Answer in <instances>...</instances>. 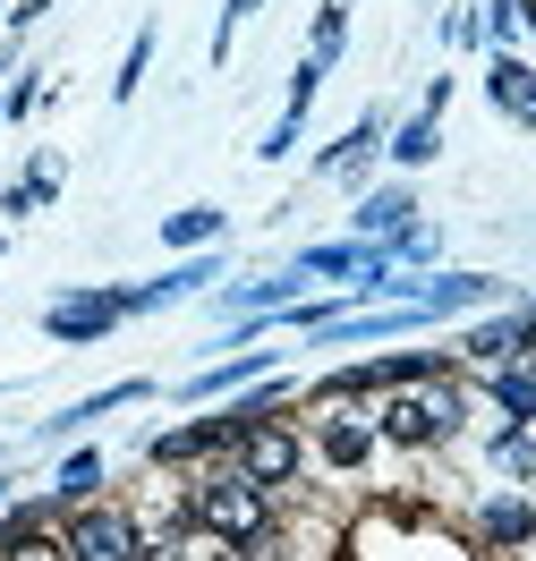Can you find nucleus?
I'll return each mask as SVG.
<instances>
[{
	"label": "nucleus",
	"mask_w": 536,
	"mask_h": 561,
	"mask_svg": "<svg viewBox=\"0 0 536 561\" xmlns=\"http://www.w3.org/2000/svg\"><path fill=\"white\" fill-rule=\"evenodd\" d=\"M298 280H350V273H366V247L357 239H332V247H298V264H289Z\"/></svg>",
	"instance_id": "nucleus-19"
},
{
	"label": "nucleus",
	"mask_w": 536,
	"mask_h": 561,
	"mask_svg": "<svg viewBox=\"0 0 536 561\" xmlns=\"http://www.w3.org/2000/svg\"><path fill=\"white\" fill-rule=\"evenodd\" d=\"M375 434H384V451H452L468 434V383L434 375L409 391H375Z\"/></svg>",
	"instance_id": "nucleus-1"
},
{
	"label": "nucleus",
	"mask_w": 536,
	"mask_h": 561,
	"mask_svg": "<svg viewBox=\"0 0 536 561\" xmlns=\"http://www.w3.org/2000/svg\"><path fill=\"white\" fill-rule=\"evenodd\" d=\"M375 153H384V111H366L341 145H323V153H316V179H350V187H357V179L375 171Z\"/></svg>",
	"instance_id": "nucleus-11"
},
{
	"label": "nucleus",
	"mask_w": 536,
	"mask_h": 561,
	"mask_svg": "<svg viewBox=\"0 0 536 561\" xmlns=\"http://www.w3.org/2000/svg\"><path fill=\"white\" fill-rule=\"evenodd\" d=\"M434 153H443V119H434V111H409L400 128H384V162H392V171H426Z\"/></svg>",
	"instance_id": "nucleus-12"
},
{
	"label": "nucleus",
	"mask_w": 536,
	"mask_h": 561,
	"mask_svg": "<svg viewBox=\"0 0 536 561\" xmlns=\"http://www.w3.org/2000/svg\"><path fill=\"white\" fill-rule=\"evenodd\" d=\"M350 9H357V0H323V9H316V26H307V60H316V69H341V43H350Z\"/></svg>",
	"instance_id": "nucleus-20"
},
{
	"label": "nucleus",
	"mask_w": 536,
	"mask_h": 561,
	"mask_svg": "<svg viewBox=\"0 0 536 561\" xmlns=\"http://www.w3.org/2000/svg\"><path fill=\"white\" fill-rule=\"evenodd\" d=\"M145 69H153V26H137V43H128V60H119V77H111V103H137Z\"/></svg>",
	"instance_id": "nucleus-21"
},
{
	"label": "nucleus",
	"mask_w": 536,
	"mask_h": 561,
	"mask_svg": "<svg viewBox=\"0 0 536 561\" xmlns=\"http://www.w3.org/2000/svg\"><path fill=\"white\" fill-rule=\"evenodd\" d=\"M502 485H536V425H494V443H486Z\"/></svg>",
	"instance_id": "nucleus-17"
},
{
	"label": "nucleus",
	"mask_w": 536,
	"mask_h": 561,
	"mask_svg": "<svg viewBox=\"0 0 536 561\" xmlns=\"http://www.w3.org/2000/svg\"><path fill=\"white\" fill-rule=\"evenodd\" d=\"M111 323H128V289H69V298L43 316V332H52V341H103Z\"/></svg>",
	"instance_id": "nucleus-5"
},
{
	"label": "nucleus",
	"mask_w": 536,
	"mask_h": 561,
	"mask_svg": "<svg viewBox=\"0 0 536 561\" xmlns=\"http://www.w3.org/2000/svg\"><path fill=\"white\" fill-rule=\"evenodd\" d=\"M298 298H307V280L273 273V280H239V289H221L214 307H221V316H282V307H298Z\"/></svg>",
	"instance_id": "nucleus-13"
},
{
	"label": "nucleus",
	"mask_w": 536,
	"mask_h": 561,
	"mask_svg": "<svg viewBox=\"0 0 536 561\" xmlns=\"http://www.w3.org/2000/svg\"><path fill=\"white\" fill-rule=\"evenodd\" d=\"M323 77H332V69H316V60H298V77H289V103H282V111H316Z\"/></svg>",
	"instance_id": "nucleus-24"
},
{
	"label": "nucleus",
	"mask_w": 536,
	"mask_h": 561,
	"mask_svg": "<svg viewBox=\"0 0 536 561\" xmlns=\"http://www.w3.org/2000/svg\"><path fill=\"white\" fill-rule=\"evenodd\" d=\"M486 103H494L502 119L536 128V69L520 60V51H494V60H486Z\"/></svg>",
	"instance_id": "nucleus-10"
},
{
	"label": "nucleus",
	"mask_w": 536,
	"mask_h": 561,
	"mask_svg": "<svg viewBox=\"0 0 536 561\" xmlns=\"http://www.w3.org/2000/svg\"><path fill=\"white\" fill-rule=\"evenodd\" d=\"M477 391L502 425H536V350L502 357V366H477Z\"/></svg>",
	"instance_id": "nucleus-6"
},
{
	"label": "nucleus",
	"mask_w": 536,
	"mask_h": 561,
	"mask_svg": "<svg viewBox=\"0 0 536 561\" xmlns=\"http://www.w3.org/2000/svg\"><path fill=\"white\" fill-rule=\"evenodd\" d=\"M409 221H418V196H409V187H357V213H350V239L357 247H384L392 239V230H409Z\"/></svg>",
	"instance_id": "nucleus-8"
},
{
	"label": "nucleus",
	"mask_w": 536,
	"mask_h": 561,
	"mask_svg": "<svg viewBox=\"0 0 536 561\" xmlns=\"http://www.w3.org/2000/svg\"><path fill=\"white\" fill-rule=\"evenodd\" d=\"M43 103V85L35 77H18V85H9V94H0V119H26V111Z\"/></svg>",
	"instance_id": "nucleus-25"
},
{
	"label": "nucleus",
	"mask_w": 536,
	"mask_h": 561,
	"mask_svg": "<svg viewBox=\"0 0 536 561\" xmlns=\"http://www.w3.org/2000/svg\"><path fill=\"white\" fill-rule=\"evenodd\" d=\"M0 247H9V239H0Z\"/></svg>",
	"instance_id": "nucleus-28"
},
{
	"label": "nucleus",
	"mask_w": 536,
	"mask_h": 561,
	"mask_svg": "<svg viewBox=\"0 0 536 561\" xmlns=\"http://www.w3.org/2000/svg\"><path fill=\"white\" fill-rule=\"evenodd\" d=\"M52 196H60V162H52V153H35V162H26V179H9V187H0V221H35Z\"/></svg>",
	"instance_id": "nucleus-14"
},
{
	"label": "nucleus",
	"mask_w": 536,
	"mask_h": 561,
	"mask_svg": "<svg viewBox=\"0 0 536 561\" xmlns=\"http://www.w3.org/2000/svg\"><path fill=\"white\" fill-rule=\"evenodd\" d=\"M18 69V35H0V77Z\"/></svg>",
	"instance_id": "nucleus-27"
},
{
	"label": "nucleus",
	"mask_w": 536,
	"mask_h": 561,
	"mask_svg": "<svg viewBox=\"0 0 536 561\" xmlns=\"http://www.w3.org/2000/svg\"><path fill=\"white\" fill-rule=\"evenodd\" d=\"M145 375H128V383H111V391H94V400H77V409H60V417H43V443H69L77 425H94V417H111V409H128V400H145Z\"/></svg>",
	"instance_id": "nucleus-15"
},
{
	"label": "nucleus",
	"mask_w": 536,
	"mask_h": 561,
	"mask_svg": "<svg viewBox=\"0 0 536 561\" xmlns=\"http://www.w3.org/2000/svg\"><path fill=\"white\" fill-rule=\"evenodd\" d=\"M60 545H69V561H137V511L128 502H77V511H60Z\"/></svg>",
	"instance_id": "nucleus-3"
},
{
	"label": "nucleus",
	"mask_w": 536,
	"mask_h": 561,
	"mask_svg": "<svg viewBox=\"0 0 536 561\" xmlns=\"http://www.w3.org/2000/svg\"><path fill=\"white\" fill-rule=\"evenodd\" d=\"M221 230H230V213L221 205H179V213H162V247H221Z\"/></svg>",
	"instance_id": "nucleus-18"
},
{
	"label": "nucleus",
	"mask_w": 536,
	"mask_h": 561,
	"mask_svg": "<svg viewBox=\"0 0 536 561\" xmlns=\"http://www.w3.org/2000/svg\"><path fill=\"white\" fill-rule=\"evenodd\" d=\"M0 561H69V545H60V527H26L18 545H0Z\"/></svg>",
	"instance_id": "nucleus-22"
},
{
	"label": "nucleus",
	"mask_w": 536,
	"mask_h": 561,
	"mask_svg": "<svg viewBox=\"0 0 536 561\" xmlns=\"http://www.w3.org/2000/svg\"><path fill=\"white\" fill-rule=\"evenodd\" d=\"M43 9H52V0H18V9H9V35L26 43V26H43Z\"/></svg>",
	"instance_id": "nucleus-26"
},
{
	"label": "nucleus",
	"mask_w": 536,
	"mask_h": 561,
	"mask_svg": "<svg viewBox=\"0 0 536 561\" xmlns=\"http://www.w3.org/2000/svg\"><path fill=\"white\" fill-rule=\"evenodd\" d=\"M298 128H307V111H282V119H273V137L255 145V153H264V162H289V153H298Z\"/></svg>",
	"instance_id": "nucleus-23"
},
{
	"label": "nucleus",
	"mask_w": 536,
	"mask_h": 561,
	"mask_svg": "<svg viewBox=\"0 0 536 561\" xmlns=\"http://www.w3.org/2000/svg\"><path fill=\"white\" fill-rule=\"evenodd\" d=\"M468 536H477V553H494V561L536 553V502H528V485H494L477 511H468Z\"/></svg>",
	"instance_id": "nucleus-4"
},
{
	"label": "nucleus",
	"mask_w": 536,
	"mask_h": 561,
	"mask_svg": "<svg viewBox=\"0 0 536 561\" xmlns=\"http://www.w3.org/2000/svg\"><path fill=\"white\" fill-rule=\"evenodd\" d=\"M230 468H239L248 485H264L273 502L298 493V485H307V468H316V459H307V425H298V409L248 425V434H239V451H230Z\"/></svg>",
	"instance_id": "nucleus-2"
},
{
	"label": "nucleus",
	"mask_w": 536,
	"mask_h": 561,
	"mask_svg": "<svg viewBox=\"0 0 536 561\" xmlns=\"http://www.w3.org/2000/svg\"><path fill=\"white\" fill-rule=\"evenodd\" d=\"M264 375H282V350H239V357H221V366H205V375H187V400H230V391H248L264 383Z\"/></svg>",
	"instance_id": "nucleus-9"
},
{
	"label": "nucleus",
	"mask_w": 536,
	"mask_h": 561,
	"mask_svg": "<svg viewBox=\"0 0 536 561\" xmlns=\"http://www.w3.org/2000/svg\"><path fill=\"white\" fill-rule=\"evenodd\" d=\"M409 307H426V323H452V316H477V307H502V280L494 273H443V280H418Z\"/></svg>",
	"instance_id": "nucleus-7"
},
{
	"label": "nucleus",
	"mask_w": 536,
	"mask_h": 561,
	"mask_svg": "<svg viewBox=\"0 0 536 561\" xmlns=\"http://www.w3.org/2000/svg\"><path fill=\"white\" fill-rule=\"evenodd\" d=\"M103 477H111V468H103V451H69L43 502H52V511H77V502H103Z\"/></svg>",
	"instance_id": "nucleus-16"
}]
</instances>
